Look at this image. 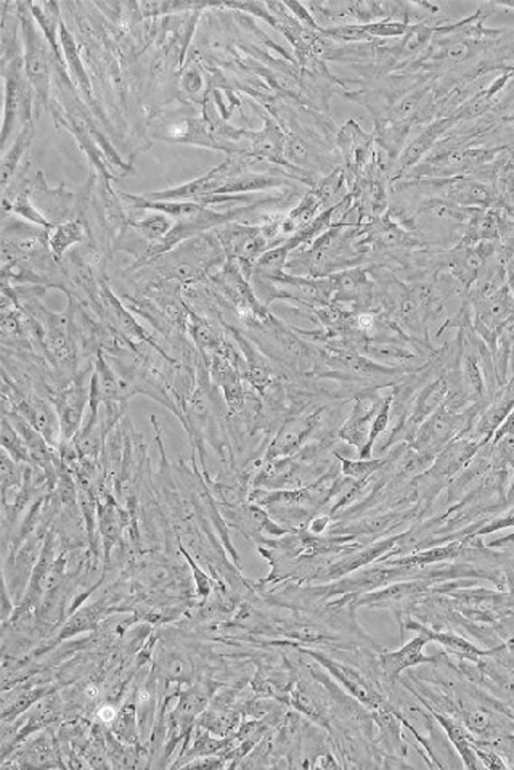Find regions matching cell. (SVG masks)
<instances>
[{"mask_svg":"<svg viewBox=\"0 0 514 770\" xmlns=\"http://www.w3.org/2000/svg\"><path fill=\"white\" fill-rule=\"evenodd\" d=\"M182 89L187 94L198 95L204 88L203 74L200 73L198 66H190L189 70H185V73L182 76Z\"/></svg>","mask_w":514,"mask_h":770,"instance_id":"d4e9b609","label":"cell"},{"mask_svg":"<svg viewBox=\"0 0 514 770\" xmlns=\"http://www.w3.org/2000/svg\"><path fill=\"white\" fill-rule=\"evenodd\" d=\"M24 473L26 465L18 464L16 460L8 455V452L2 449V464H0V489H2V501L7 499L10 493L22 491L24 483Z\"/></svg>","mask_w":514,"mask_h":770,"instance_id":"ffe728a7","label":"cell"},{"mask_svg":"<svg viewBox=\"0 0 514 770\" xmlns=\"http://www.w3.org/2000/svg\"><path fill=\"white\" fill-rule=\"evenodd\" d=\"M173 227H174L173 219L163 212H154L142 221H132V219L127 221V229L137 233L145 243H154L164 239L167 233L173 230Z\"/></svg>","mask_w":514,"mask_h":770,"instance_id":"ac0fdd59","label":"cell"},{"mask_svg":"<svg viewBox=\"0 0 514 770\" xmlns=\"http://www.w3.org/2000/svg\"><path fill=\"white\" fill-rule=\"evenodd\" d=\"M455 124L456 121L452 117H439V119H435L433 123L427 124L420 136L413 138L412 142L406 146L404 153L400 155V158L394 166L391 182L402 179L408 171H412L413 167L425 160L427 155L433 152V148L437 146L442 136L445 132H449Z\"/></svg>","mask_w":514,"mask_h":770,"instance_id":"277c9868","label":"cell"},{"mask_svg":"<svg viewBox=\"0 0 514 770\" xmlns=\"http://www.w3.org/2000/svg\"><path fill=\"white\" fill-rule=\"evenodd\" d=\"M22 18L23 60L24 71L34 90L36 117L51 103V73H53V53L42 31H37L36 20L31 14L30 2H18Z\"/></svg>","mask_w":514,"mask_h":770,"instance_id":"6da1fadb","label":"cell"},{"mask_svg":"<svg viewBox=\"0 0 514 770\" xmlns=\"http://www.w3.org/2000/svg\"><path fill=\"white\" fill-rule=\"evenodd\" d=\"M31 14L34 16L39 30L42 31L51 53L55 55V59L65 63L63 53L60 49V24H61V12H60V4L57 2H30Z\"/></svg>","mask_w":514,"mask_h":770,"instance_id":"30bf717a","label":"cell"},{"mask_svg":"<svg viewBox=\"0 0 514 770\" xmlns=\"http://www.w3.org/2000/svg\"><path fill=\"white\" fill-rule=\"evenodd\" d=\"M117 711H119V708H117L115 703L108 701V703H105L100 708H97L95 718H97V720H100L103 726H111L113 720L117 719Z\"/></svg>","mask_w":514,"mask_h":770,"instance_id":"484cf974","label":"cell"},{"mask_svg":"<svg viewBox=\"0 0 514 770\" xmlns=\"http://www.w3.org/2000/svg\"><path fill=\"white\" fill-rule=\"evenodd\" d=\"M410 123H392V121H377L375 123V144L381 148L394 163H397L400 155L407 146V138L410 136Z\"/></svg>","mask_w":514,"mask_h":770,"instance_id":"4fadbf2b","label":"cell"},{"mask_svg":"<svg viewBox=\"0 0 514 770\" xmlns=\"http://www.w3.org/2000/svg\"><path fill=\"white\" fill-rule=\"evenodd\" d=\"M22 30V18L18 2H4L2 5V26H0V65L7 66L14 60L22 59L23 49L18 39Z\"/></svg>","mask_w":514,"mask_h":770,"instance_id":"8992f818","label":"cell"},{"mask_svg":"<svg viewBox=\"0 0 514 770\" xmlns=\"http://www.w3.org/2000/svg\"><path fill=\"white\" fill-rule=\"evenodd\" d=\"M88 239H90V233L89 224L84 219H71L51 227L49 230V247L51 255L59 262L70 248L76 243H84Z\"/></svg>","mask_w":514,"mask_h":770,"instance_id":"8fae6325","label":"cell"},{"mask_svg":"<svg viewBox=\"0 0 514 770\" xmlns=\"http://www.w3.org/2000/svg\"><path fill=\"white\" fill-rule=\"evenodd\" d=\"M111 732L115 734L117 740L123 741L126 745H140L142 732H140L137 703L134 700V695L127 698L119 708L117 719L111 724Z\"/></svg>","mask_w":514,"mask_h":770,"instance_id":"9a60e30c","label":"cell"},{"mask_svg":"<svg viewBox=\"0 0 514 770\" xmlns=\"http://www.w3.org/2000/svg\"><path fill=\"white\" fill-rule=\"evenodd\" d=\"M468 724L474 730H484L485 727L489 726V718L485 716L484 712H472L470 719H468Z\"/></svg>","mask_w":514,"mask_h":770,"instance_id":"4316f807","label":"cell"},{"mask_svg":"<svg viewBox=\"0 0 514 770\" xmlns=\"http://www.w3.org/2000/svg\"><path fill=\"white\" fill-rule=\"evenodd\" d=\"M340 460L342 462V473L349 478H355V480L367 478L369 474L377 470L378 466L381 465L379 460H377V462H350V460L341 457Z\"/></svg>","mask_w":514,"mask_h":770,"instance_id":"cb8c5ba5","label":"cell"},{"mask_svg":"<svg viewBox=\"0 0 514 770\" xmlns=\"http://www.w3.org/2000/svg\"><path fill=\"white\" fill-rule=\"evenodd\" d=\"M493 5H497V7L513 8L514 10V0H505V2H495Z\"/></svg>","mask_w":514,"mask_h":770,"instance_id":"f1b7e54d","label":"cell"},{"mask_svg":"<svg viewBox=\"0 0 514 770\" xmlns=\"http://www.w3.org/2000/svg\"><path fill=\"white\" fill-rule=\"evenodd\" d=\"M108 611L109 605L105 598H102V602H98V604L89 605V606L80 608V610L76 611L73 616L68 619V623L61 627L57 642L70 639V637H73L76 634L90 631V629L95 627L97 623H98V621H100V619H102Z\"/></svg>","mask_w":514,"mask_h":770,"instance_id":"2e32d148","label":"cell"},{"mask_svg":"<svg viewBox=\"0 0 514 770\" xmlns=\"http://www.w3.org/2000/svg\"><path fill=\"white\" fill-rule=\"evenodd\" d=\"M60 44L63 49V59L65 65L70 71V78H73L74 86L80 89V92L86 97V100H92V86L89 80L86 66L80 61L79 53H78V44L74 41L73 34L66 28L65 22L60 24Z\"/></svg>","mask_w":514,"mask_h":770,"instance_id":"7c38bea8","label":"cell"},{"mask_svg":"<svg viewBox=\"0 0 514 770\" xmlns=\"http://www.w3.org/2000/svg\"><path fill=\"white\" fill-rule=\"evenodd\" d=\"M363 30L367 31L371 39H389V37H404L408 31V24L400 22H377L363 24Z\"/></svg>","mask_w":514,"mask_h":770,"instance_id":"7402d4cb","label":"cell"},{"mask_svg":"<svg viewBox=\"0 0 514 770\" xmlns=\"http://www.w3.org/2000/svg\"><path fill=\"white\" fill-rule=\"evenodd\" d=\"M2 76L5 82V108H4V129H2V148L7 152L8 140L16 131L18 123L22 127L33 121L34 108V90L24 71V60L16 59L2 66Z\"/></svg>","mask_w":514,"mask_h":770,"instance_id":"7a4b0ae2","label":"cell"},{"mask_svg":"<svg viewBox=\"0 0 514 770\" xmlns=\"http://www.w3.org/2000/svg\"><path fill=\"white\" fill-rule=\"evenodd\" d=\"M0 439H2V449L8 452L10 457L16 460L18 464L33 465L28 446L24 444L22 435L16 431L15 427L12 425L7 415H2V433H0Z\"/></svg>","mask_w":514,"mask_h":770,"instance_id":"d6986e66","label":"cell"},{"mask_svg":"<svg viewBox=\"0 0 514 770\" xmlns=\"http://www.w3.org/2000/svg\"><path fill=\"white\" fill-rule=\"evenodd\" d=\"M425 642L426 639H415L396 653L384 654V672L391 679H396L404 669L426 662V658L421 654V648L425 647Z\"/></svg>","mask_w":514,"mask_h":770,"instance_id":"e0dca14e","label":"cell"},{"mask_svg":"<svg viewBox=\"0 0 514 770\" xmlns=\"http://www.w3.org/2000/svg\"><path fill=\"white\" fill-rule=\"evenodd\" d=\"M153 669L161 681L192 685L195 677V664L190 654L174 648H164L153 662Z\"/></svg>","mask_w":514,"mask_h":770,"instance_id":"5b68a950","label":"cell"},{"mask_svg":"<svg viewBox=\"0 0 514 770\" xmlns=\"http://www.w3.org/2000/svg\"><path fill=\"white\" fill-rule=\"evenodd\" d=\"M177 547H179V550L185 557V559L189 561L190 568L193 571L196 596H201V598H208L210 596V592H212V584H210V578L206 576V573H204L201 568L196 565L195 559H192V555L185 550V545L182 544L181 540L177 542Z\"/></svg>","mask_w":514,"mask_h":770,"instance_id":"603a6c76","label":"cell"},{"mask_svg":"<svg viewBox=\"0 0 514 770\" xmlns=\"http://www.w3.org/2000/svg\"><path fill=\"white\" fill-rule=\"evenodd\" d=\"M36 136V127L34 123L28 124L20 129L16 134L14 146L8 148L7 152L2 156V164H0V177H2V190L7 189L8 185L15 177L16 169L22 164L24 153L28 152L33 138Z\"/></svg>","mask_w":514,"mask_h":770,"instance_id":"5bb4252c","label":"cell"},{"mask_svg":"<svg viewBox=\"0 0 514 770\" xmlns=\"http://www.w3.org/2000/svg\"><path fill=\"white\" fill-rule=\"evenodd\" d=\"M309 654H312L315 660H319L350 691V695L359 698L362 703L369 706V708H377L378 703H379V698H378L375 691L369 689L367 682L363 681V677L357 671L349 668L346 664H341V662H336L333 660H330V658H326L325 654L313 653V652H309Z\"/></svg>","mask_w":514,"mask_h":770,"instance_id":"ba28073f","label":"cell"},{"mask_svg":"<svg viewBox=\"0 0 514 770\" xmlns=\"http://www.w3.org/2000/svg\"><path fill=\"white\" fill-rule=\"evenodd\" d=\"M507 68L508 70H514V59L507 61Z\"/></svg>","mask_w":514,"mask_h":770,"instance_id":"f546056e","label":"cell"},{"mask_svg":"<svg viewBox=\"0 0 514 770\" xmlns=\"http://www.w3.org/2000/svg\"><path fill=\"white\" fill-rule=\"evenodd\" d=\"M290 703L294 709L304 712L307 718H311L315 722L323 720V709L320 708L319 703L313 700L311 693H307L301 685L291 691Z\"/></svg>","mask_w":514,"mask_h":770,"instance_id":"44dd1931","label":"cell"},{"mask_svg":"<svg viewBox=\"0 0 514 770\" xmlns=\"http://www.w3.org/2000/svg\"><path fill=\"white\" fill-rule=\"evenodd\" d=\"M320 415H322V412H315L311 417H305L301 420H293L288 425H285V428L280 431L276 441L268 447L267 458L283 457V455H288L291 452L297 451V447L303 444L305 437L317 428Z\"/></svg>","mask_w":514,"mask_h":770,"instance_id":"52a82bcc","label":"cell"},{"mask_svg":"<svg viewBox=\"0 0 514 770\" xmlns=\"http://www.w3.org/2000/svg\"><path fill=\"white\" fill-rule=\"evenodd\" d=\"M84 380H86V371H79V375H76L73 381L57 390L49 399L59 414L61 443H71L82 427L84 410L86 406H89V398H90V385L86 386Z\"/></svg>","mask_w":514,"mask_h":770,"instance_id":"3957f363","label":"cell"},{"mask_svg":"<svg viewBox=\"0 0 514 770\" xmlns=\"http://www.w3.org/2000/svg\"><path fill=\"white\" fill-rule=\"evenodd\" d=\"M53 691L51 685H30V687H16L12 690V695L4 693L2 697V722L10 724L15 722L18 716L28 711L31 706L36 705L42 698L51 695Z\"/></svg>","mask_w":514,"mask_h":770,"instance_id":"9c48e42d","label":"cell"},{"mask_svg":"<svg viewBox=\"0 0 514 770\" xmlns=\"http://www.w3.org/2000/svg\"><path fill=\"white\" fill-rule=\"evenodd\" d=\"M330 523V518L328 516H320L317 520H313L311 523V531L312 532H315V534H320V532H323L325 531L326 526Z\"/></svg>","mask_w":514,"mask_h":770,"instance_id":"83f0119b","label":"cell"}]
</instances>
